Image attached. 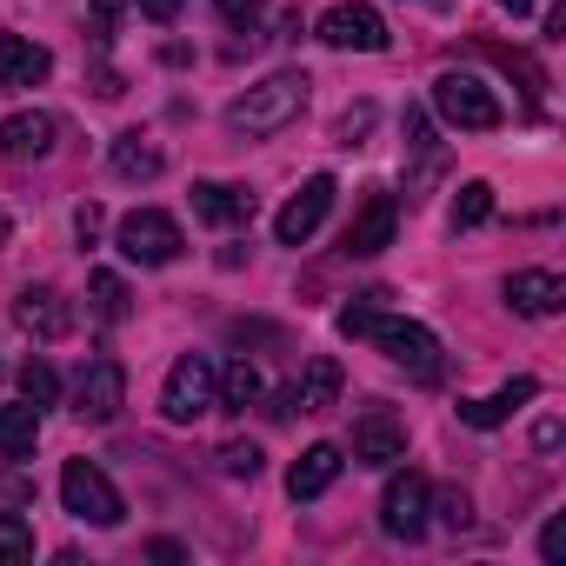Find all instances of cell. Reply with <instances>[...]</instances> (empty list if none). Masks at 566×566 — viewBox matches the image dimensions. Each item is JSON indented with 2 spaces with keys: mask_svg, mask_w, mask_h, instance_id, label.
Masks as SVG:
<instances>
[{
  "mask_svg": "<svg viewBox=\"0 0 566 566\" xmlns=\"http://www.w3.org/2000/svg\"><path fill=\"white\" fill-rule=\"evenodd\" d=\"M427 506H433V513H440V526H453V533H467V526H473V500H467L460 486H440V493L427 486Z\"/></svg>",
  "mask_w": 566,
  "mask_h": 566,
  "instance_id": "cell-27",
  "label": "cell"
},
{
  "mask_svg": "<svg viewBox=\"0 0 566 566\" xmlns=\"http://www.w3.org/2000/svg\"><path fill=\"white\" fill-rule=\"evenodd\" d=\"M61 500H67V513L87 520V526H120V520H127V500L114 493V480H107L94 460H67V473H61Z\"/></svg>",
  "mask_w": 566,
  "mask_h": 566,
  "instance_id": "cell-6",
  "label": "cell"
},
{
  "mask_svg": "<svg viewBox=\"0 0 566 566\" xmlns=\"http://www.w3.org/2000/svg\"><path fill=\"white\" fill-rule=\"evenodd\" d=\"M506 301H513L520 314L546 321V314H559V307H566V287H559L553 273H513V280H506Z\"/></svg>",
  "mask_w": 566,
  "mask_h": 566,
  "instance_id": "cell-20",
  "label": "cell"
},
{
  "mask_svg": "<svg viewBox=\"0 0 566 566\" xmlns=\"http://www.w3.org/2000/svg\"><path fill=\"white\" fill-rule=\"evenodd\" d=\"M327 207H334V174H314L287 207H280V220H273V233H280V247H307L314 233H321V220H327Z\"/></svg>",
  "mask_w": 566,
  "mask_h": 566,
  "instance_id": "cell-8",
  "label": "cell"
},
{
  "mask_svg": "<svg viewBox=\"0 0 566 566\" xmlns=\"http://www.w3.org/2000/svg\"><path fill=\"white\" fill-rule=\"evenodd\" d=\"M380 526H387L394 539H420V533H427V480H420L413 467L387 480V500H380Z\"/></svg>",
  "mask_w": 566,
  "mask_h": 566,
  "instance_id": "cell-12",
  "label": "cell"
},
{
  "mask_svg": "<svg viewBox=\"0 0 566 566\" xmlns=\"http://www.w3.org/2000/svg\"><path fill=\"white\" fill-rule=\"evenodd\" d=\"M533 440H539V453H553V447H559V420H539V433H533Z\"/></svg>",
  "mask_w": 566,
  "mask_h": 566,
  "instance_id": "cell-36",
  "label": "cell"
},
{
  "mask_svg": "<svg viewBox=\"0 0 566 566\" xmlns=\"http://www.w3.org/2000/svg\"><path fill=\"white\" fill-rule=\"evenodd\" d=\"M307 74L301 67H280V74H266L260 87H247L233 107H227V127L233 134H280L287 120H301V107H307Z\"/></svg>",
  "mask_w": 566,
  "mask_h": 566,
  "instance_id": "cell-2",
  "label": "cell"
},
{
  "mask_svg": "<svg viewBox=\"0 0 566 566\" xmlns=\"http://www.w3.org/2000/svg\"><path fill=\"white\" fill-rule=\"evenodd\" d=\"M160 167H167V154H160L154 140H140V134H120V140H114V174H120V180H154Z\"/></svg>",
  "mask_w": 566,
  "mask_h": 566,
  "instance_id": "cell-22",
  "label": "cell"
},
{
  "mask_svg": "<svg viewBox=\"0 0 566 566\" xmlns=\"http://www.w3.org/2000/svg\"><path fill=\"white\" fill-rule=\"evenodd\" d=\"M486 213H493V187L486 180H467L460 200H453V227H480Z\"/></svg>",
  "mask_w": 566,
  "mask_h": 566,
  "instance_id": "cell-28",
  "label": "cell"
},
{
  "mask_svg": "<svg viewBox=\"0 0 566 566\" xmlns=\"http://www.w3.org/2000/svg\"><path fill=\"white\" fill-rule=\"evenodd\" d=\"M340 387H347V374H340V360H307V374H301V387H294V413H327L334 400H340Z\"/></svg>",
  "mask_w": 566,
  "mask_h": 566,
  "instance_id": "cell-19",
  "label": "cell"
},
{
  "mask_svg": "<svg viewBox=\"0 0 566 566\" xmlns=\"http://www.w3.org/2000/svg\"><path fill=\"white\" fill-rule=\"evenodd\" d=\"M486 61H493V67H506V74H520V81H526V114H539V94H546L539 61H533V54H513V48H486Z\"/></svg>",
  "mask_w": 566,
  "mask_h": 566,
  "instance_id": "cell-24",
  "label": "cell"
},
{
  "mask_svg": "<svg viewBox=\"0 0 566 566\" xmlns=\"http://www.w3.org/2000/svg\"><path fill=\"white\" fill-rule=\"evenodd\" d=\"M74 233H81V247H94V240H101V207H94V200L74 213Z\"/></svg>",
  "mask_w": 566,
  "mask_h": 566,
  "instance_id": "cell-33",
  "label": "cell"
},
{
  "mask_svg": "<svg viewBox=\"0 0 566 566\" xmlns=\"http://www.w3.org/2000/svg\"><path fill=\"white\" fill-rule=\"evenodd\" d=\"M14 321H21V334H34V340H67L74 307H67L54 287H28V294L14 301Z\"/></svg>",
  "mask_w": 566,
  "mask_h": 566,
  "instance_id": "cell-13",
  "label": "cell"
},
{
  "mask_svg": "<svg viewBox=\"0 0 566 566\" xmlns=\"http://www.w3.org/2000/svg\"><path fill=\"white\" fill-rule=\"evenodd\" d=\"M400 453H407V420L394 407H367L354 420V460L360 467H394Z\"/></svg>",
  "mask_w": 566,
  "mask_h": 566,
  "instance_id": "cell-11",
  "label": "cell"
},
{
  "mask_svg": "<svg viewBox=\"0 0 566 566\" xmlns=\"http://www.w3.org/2000/svg\"><path fill=\"white\" fill-rule=\"evenodd\" d=\"M260 14H266V0H220V21H227V28H240V34H253V28H260Z\"/></svg>",
  "mask_w": 566,
  "mask_h": 566,
  "instance_id": "cell-31",
  "label": "cell"
},
{
  "mask_svg": "<svg viewBox=\"0 0 566 566\" xmlns=\"http://www.w3.org/2000/svg\"><path fill=\"white\" fill-rule=\"evenodd\" d=\"M34 559V526L21 513H0V566H28Z\"/></svg>",
  "mask_w": 566,
  "mask_h": 566,
  "instance_id": "cell-26",
  "label": "cell"
},
{
  "mask_svg": "<svg viewBox=\"0 0 566 566\" xmlns=\"http://www.w3.org/2000/svg\"><path fill=\"white\" fill-rule=\"evenodd\" d=\"M114 247L134 260V266H174L180 260V220L174 213H160V207H134L120 227H114Z\"/></svg>",
  "mask_w": 566,
  "mask_h": 566,
  "instance_id": "cell-5",
  "label": "cell"
},
{
  "mask_svg": "<svg viewBox=\"0 0 566 566\" xmlns=\"http://www.w3.org/2000/svg\"><path fill=\"white\" fill-rule=\"evenodd\" d=\"M220 407H233V413H247V407H260V374H253L247 360H233V367H220Z\"/></svg>",
  "mask_w": 566,
  "mask_h": 566,
  "instance_id": "cell-25",
  "label": "cell"
},
{
  "mask_svg": "<svg viewBox=\"0 0 566 566\" xmlns=\"http://www.w3.org/2000/svg\"><path fill=\"white\" fill-rule=\"evenodd\" d=\"M340 467H347V453L321 440V447H307V453L294 460V473H287V493H294V500H321V493L340 480Z\"/></svg>",
  "mask_w": 566,
  "mask_h": 566,
  "instance_id": "cell-18",
  "label": "cell"
},
{
  "mask_svg": "<svg viewBox=\"0 0 566 566\" xmlns=\"http://www.w3.org/2000/svg\"><path fill=\"white\" fill-rule=\"evenodd\" d=\"M533 394H539V380H526V374H520V380H506V387H500V394H486V400H460V420H467V427H480V433H486V427H506Z\"/></svg>",
  "mask_w": 566,
  "mask_h": 566,
  "instance_id": "cell-17",
  "label": "cell"
},
{
  "mask_svg": "<svg viewBox=\"0 0 566 566\" xmlns=\"http://www.w3.org/2000/svg\"><path fill=\"white\" fill-rule=\"evenodd\" d=\"M54 74V54L21 41V34H0V87H41Z\"/></svg>",
  "mask_w": 566,
  "mask_h": 566,
  "instance_id": "cell-16",
  "label": "cell"
},
{
  "mask_svg": "<svg viewBox=\"0 0 566 566\" xmlns=\"http://www.w3.org/2000/svg\"><path fill=\"white\" fill-rule=\"evenodd\" d=\"M321 41L340 48V54H380L387 48V21L374 8H360V0H347V8H327L321 14Z\"/></svg>",
  "mask_w": 566,
  "mask_h": 566,
  "instance_id": "cell-7",
  "label": "cell"
},
{
  "mask_svg": "<svg viewBox=\"0 0 566 566\" xmlns=\"http://www.w3.org/2000/svg\"><path fill=\"white\" fill-rule=\"evenodd\" d=\"M34 440H41V407H34V400L0 407V453H8V460H28Z\"/></svg>",
  "mask_w": 566,
  "mask_h": 566,
  "instance_id": "cell-21",
  "label": "cell"
},
{
  "mask_svg": "<svg viewBox=\"0 0 566 566\" xmlns=\"http://www.w3.org/2000/svg\"><path fill=\"white\" fill-rule=\"evenodd\" d=\"M87 287H94V314H101L107 327L134 314V294H127V280H120V273H107V266H101V273L87 280Z\"/></svg>",
  "mask_w": 566,
  "mask_h": 566,
  "instance_id": "cell-23",
  "label": "cell"
},
{
  "mask_svg": "<svg viewBox=\"0 0 566 566\" xmlns=\"http://www.w3.org/2000/svg\"><path fill=\"white\" fill-rule=\"evenodd\" d=\"M394 227H400V200L380 193V187H367V200H360V213H354V227H347L340 247H347L354 260H374V253L394 247Z\"/></svg>",
  "mask_w": 566,
  "mask_h": 566,
  "instance_id": "cell-9",
  "label": "cell"
},
{
  "mask_svg": "<svg viewBox=\"0 0 566 566\" xmlns=\"http://www.w3.org/2000/svg\"><path fill=\"white\" fill-rule=\"evenodd\" d=\"M140 14H147V21H160V28H167V21H174V14H180V0H140Z\"/></svg>",
  "mask_w": 566,
  "mask_h": 566,
  "instance_id": "cell-35",
  "label": "cell"
},
{
  "mask_svg": "<svg viewBox=\"0 0 566 566\" xmlns=\"http://www.w3.org/2000/svg\"><path fill=\"white\" fill-rule=\"evenodd\" d=\"M220 473H227V480H253V473H260V447H253V440H227V447H220Z\"/></svg>",
  "mask_w": 566,
  "mask_h": 566,
  "instance_id": "cell-30",
  "label": "cell"
},
{
  "mask_svg": "<svg viewBox=\"0 0 566 566\" xmlns=\"http://www.w3.org/2000/svg\"><path fill=\"white\" fill-rule=\"evenodd\" d=\"M54 134H61L54 114H8L0 120V154L8 160H41V154H54Z\"/></svg>",
  "mask_w": 566,
  "mask_h": 566,
  "instance_id": "cell-14",
  "label": "cell"
},
{
  "mask_svg": "<svg viewBox=\"0 0 566 566\" xmlns=\"http://www.w3.org/2000/svg\"><path fill=\"white\" fill-rule=\"evenodd\" d=\"M0 240H8V213H0Z\"/></svg>",
  "mask_w": 566,
  "mask_h": 566,
  "instance_id": "cell-38",
  "label": "cell"
},
{
  "mask_svg": "<svg viewBox=\"0 0 566 566\" xmlns=\"http://www.w3.org/2000/svg\"><path fill=\"white\" fill-rule=\"evenodd\" d=\"M539 553H546V566H559V559H566V513H553V520H546Z\"/></svg>",
  "mask_w": 566,
  "mask_h": 566,
  "instance_id": "cell-32",
  "label": "cell"
},
{
  "mask_svg": "<svg viewBox=\"0 0 566 566\" xmlns=\"http://www.w3.org/2000/svg\"><path fill=\"white\" fill-rule=\"evenodd\" d=\"M120 400H127L120 360H87V374H81V387H74V413H81L87 427H107V420L120 413Z\"/></svg>",
  "mask_w": 566,
  "mask_h": 566,
  "instance_id": "cell-10",
  "label": "cell"
},
{
  "mask_svg": "<svg viewBox=\"0 0 566 566\" xmlns=\"http://www.w3.org/2000/svg\"><path fill=\"white\" fill-rule=\"evenodd\" d=\"M120 8H127V0H94V34H107L120 21Z\"/></svg>",
  "mask_w": 566,
  "mask_h": 566,
  "instance_id": "cell-34",
  "label": "cell"
},
{
  "mask_svg": "<svg viewBox=\"0 0 566 566\" xmlns=\"http://www.w3.org/2000/svg\"><path fill=\"white\" fill-rule=\"evenodd\" d=\"M220 407V367L207 360V354H180L174 360V374H167V394H160V413L174 420V427H193L200 413H213Z\"/></svg>",
  "mask_w": 566,
  "mask_h": 566,
  "instance_id": "cell-4",
  "label": "cell"
},
{
  "mask_svg": "<svg viewBox=\"0 0 566 566\" xmlns=\"http://www.w3.org/2000/svg\"><path fill=\"white\" fill-rule=\"evenodd\" d=\"M433 107H440V120L460 127V134H493V127L506 120L500 101H493V87L473 81V74H460V67H447V74L433 81Z\"/></svg>",
  "mask_w": 566,
  "mask_h": 566,
  "instance_id": "cell-3",
  "label": "cell"
},
{
  "mask_svg": "<svg viewBox=\"0 0 566 566\" xmlns=\"http://www.w3.org/2000/svg\"><path fill=\"white\" fill-rule=\"evenodd\" d=\"M374 301H380V294H367V301L340 307V334H354V340H374V347H380L394 367H407V374L433 380V374H440V340H433L420 321H394V314H380Z\"/></svg>",
  "mask_w": 566,
  "mask_h": 566,
  "instance_id": "cell-1",
  "label": "cell"
},
{
  "mask_svg": "<svg viewBox=\"0 0 566 566\" xmlns=\"http://www.w3.org/2000/svg\"><path fill=\"white\" fill-rule=\"evenodd\" d=\"M21 394H28L34 407H54V400H61V374H54L48 360H28V367H21Z\"/></svg>",
  "mask_w": 566,
  "mask_h": 566,
  "instance_id": "cell-29",
  "label": "cell"
},
{
  "mask_svg": "<svg viewBox=\"0 0 566 566\" xmlns=\"http://www.w3.org/2000/svg\"><path fill=\"white\" fill-rule=\"evenodd\" d=\"M500 8H513V14H533V8H539V0H500Z\"/></svg>",
  "mask_w": 566,
  "mask_h": 566,
  "instance_id": "cell-37",
  "label": "cell"
},
{
  "mask_svg": "<svg viewBox=\"0 0 566 566\" xmlns=\"http://www.w3.org/2000/svg\"><path fill=\"white\" fill-rule=\"evenodd\" d=\"M193 213L207 227H247L253 220V193L247 187H227V180H193Z\"/></svg>",
  "mask_w": 566,
  "mask_h": 566,
  "instance_id": "cell-15",
  "label": "cell"
}]
</instances>
